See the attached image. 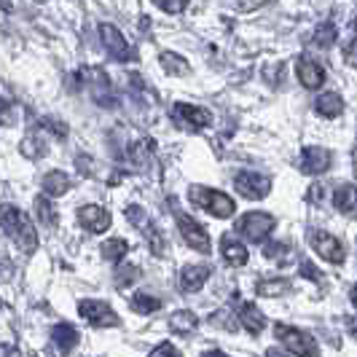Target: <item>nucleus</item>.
Returning a JSON list of instances; mask_svg holds the SVG:
<instances>
[{
    "mask_svg": "<svg viewBox=\"0 0 357 357\" xmlns=\"http://www.w3.org/2000/svg\"><path fill=\"white\" fill-rule=\"evenodd\" d=\"M0 229L22 252L33 255L38 250V231L22 207H17V204H0Z\"/></svg>",
    "mask_w": 357,
    "mask_h": 357,
    "instance_id": "obj_1",
    "label": "nucleus"
},
{
    "mask_svg": "<svg viewBox=\"0 0 357 357\" xmlns=\"http://www.w3.org/2000/svg\"><path fill=\"white\" fill-rule=\"evenodd\" d=\"M188 199H191L197 207H202L204 213L215 215V218H220V220H226V218H231V215L236 213V202H234L229 194L218 191V188H207V185H191Z\"/></svg>",
    "mask_w": 357,
    "mask_h": 357,
    "instance_id": "obj_2",
    "label": "nucleus"
},
{
    "mask_svg": "<svg viewBox=\"0 0 357 357\" xmlns=\"http://www.w3.org/2000/svg\"><path fill=\"white\" fill-rule=\"evenodd\" d=\"M274 336L280 339V344L285 347L287 352H293L296 357H317L320 355V344L314 341V336H309L306 331H298L293 325H274Z\"/></svg>",
    "mask_w": 357,
    "mask_h": 357,
    "instance_id": "obj_3",
    "label": "nucleus"
},
{
    "mask_svg": "<svg viewBox=\"0 0 357 357\" xmlns=\"http://www.w3.org/2000/svg\"><path fill=\"white\" fill-rule=\"evenodd\" d=\"M78 78H84L81 84H86L91 100H94L97 105H102V107L119 105V97H116V91H113V84H110V78H107V73L102 70V68H84V70L78 73Z\"/></svg>",
    "mask_w": 357,
    "mask_h": 357,
    "instance_id": "obj_4",
    "label": "nucleus"
},
{
    "mask_svg": "<svg viewBox=\"0 0 357 357\" xmlns=\"http://www.w3.org/2000/svg\"><path fill=\"white\" fill-rule=\"evenodd\" d=\"M274 226H277V218L268 213H261V210L245 213L239 218V223H236L239 234H242L248 242H264L268 234L274 231Z\"/></svg>",
    "mask_w": 357,
    "mask_h": 357,
    "instance_id": "obj_5",
    "label": "nucleus"
},
{
    "mask_svg": "<svg viewBox=\"0 0 357 357\" xmlns=\"http://www.w3.org/2000/svg\"><path fill=\"white\" fill-rule=\"evenodd\" d=\"M306 239H309L312 250H317V255L325 258L328 264H344L347 252H344V245H341L339 236H333L331 231H322V229H309Z\"/></svg>",
    "mask_w": 357,
    "mask_h": 357,
    "instance_id": "obj_6",
    "label": "nucleus"
},
{
    "mask_svg": "<svg viewBox=\"0 0 357 357\" xmlns=\"http://www.w3.org/2000/svg\"><path fill=\"white\" fill-rule=\"evenodd\" d=\"M100 40H102V49L107 52L110 59H116V62H132L135 59V49L129 46V40L116 24H110V22L100 24Z\"/></svg>",
    "mask_w": 357,
    "mask_h": 357,
    "instance_id": "obj_7",
    "label": "nucleus"
},
{
    "mask_svg": "<svg viewBox=\"0 0 357 357\" xmlns=\"http://www.w3.org/2000/svg\"><path fill=\"white\" fill-rule=\"evenodd\" d=\"M178 229H180V236L185 239V245H188L191 250L202 252V255H210L213 239H210L207 229H204L199 220H194L191 215H185V213H178Z\"/></svg>",
    "mask_w": 357,
    "mask_h": 357,
    "instance_id": "obj_8",
    "label": "nucleus"
},
{
    "mask_svg": "<svg viewBox=\"0 0 357 357\" xmlns=\"http://www.w3.org/2000/svg\"><path fill=\"white\" fill-rule=\"evenodd\" d=\"M234 188L245 199H250V202H261V199H266L271 194V180L266 175H258V172L245 169V172H236Z\"/></svg>",
    "mask_w": 357,
    "mask_h": 357,
    "instance_id": "obj_9",
    "label": "nucleus"
},
{
    "mask_svg": "<svg viewBox=\"0 0 357 357\" xmlns=\"http://www.w3.org/2000/svg\"><path fill=\"white\" fill-rule=\"evenodd\" d=\"M78 312L84 314V320L94 325V328H116L121 325V317L113 312V306L105 301H94V298H84L78 304Z\"/></svg>",
    "mask_w": 357,
    "mask_h": 357,
    "instance_id": "obj_10",
    "label": "nucleus"
},
{
    "mask_svg": "<svg viewBox=\"0 0 357 357\" xmlns=\"http://www.w3.org/2000/svg\"><path fill=\"white\" fill-rule=\"evenodd\" d=\"M172 116H175V121H178L183 129H188V132H199V129L213 124V113H210L207 107L188 105V102H178V105L172 107Z\"/></svg>",
    "mask_w": 357,
    "mask_h": 357,
    "instance_id": "obj_11",
    "label": "nucleus"
},
{
    "mask_svg": "<svg viewBox=\"0 0 357 357\" xmlns=\"http://www.w3.org/2000/svg\"><path fill=\"white\" fill-rule=\"evenodd\" d=\"M331 161H333V156H331L328 148H322V145H306L298 164H301V172H306V175H322V172L331 169Z\"/></svg>",
    "mask_w": 357,
    "mask_h": 357,
    "instance_id": "obj_12",
    "label": "nucleus"
},
{
    "mask_svg": "<svg viewBox=\"0 0 357 357\" xmlns=\"http://www.w3.org/2000/svg\"><path fill=\"white\" fill-rule=\"evenodd\" d=\"M75 218H78V223L91 234L107 231V229H110V220H113L110 213H107L105 207H100V204H84V207H78Z\"/></svg>",
    "mask_w": 357,
    "mask_h": 357,
    "instance_id": "obj_13",
    "label": "nucleus"
},
{
    "mask_svg": "<svg viewBox=\"0 0 357 357\" xmlns=\"http://www.w3.org/2000/svg\"><path fill=\"white\" fill-rule=\"evenodd\" d=\"M296 73H298V81H301L304 89H320L325 84V68L312 56H298Z\"/></svg>",
    "mask_w": 357,
    "mask_h": 357,
    "instance_id": "obj_14",
    "label": "nucleus"
},
{
    "mask_svg": "<svg viewBox=\"0 0 357 357\" xmlns=\"http://www.w3.org/2000/svg\"><path fill=\"white\" fill-rule=\"evenodd\" d=\"M220 252H223V261L229 264V266H245L248 261H250V252L248 248L231 236V234H223V239H220Z\"/></svg>",
    "mask_w": 357,
    "mask_h": 357,
    "instance_id": "obj_15",
    "label": "nucleus"
},
{
    "mask_svg": "<svg viewBox=\"0 0 357 357\" xmlns=\"http://www.w3.org/2000/svg\"><path fill=\"white\" fill-rule=\"evenodd\" d=\"M213 268L210 266H183L180 271V290L183 293H199L204 282L210 280Z\"/></svg>",
    "mask_w": 357,
    "mask_h": 357,
    "instance_id": "obj_16",
    "label": "nucleus"
},
{
    "mask_svg": "<svg viewBox=\"0 0 357 357\" xmlns=\"http://www.w3.org/2000/svg\"><path fill=\"white\" fill-rule=\"evenodd\" d=\"M52 339H54V347L62 352V355H70L73 349L78 347V331L73 328L70 322H59V325H54L52 331Z\"/></svg>",
    "mask_w": 357,
    "mask_h": 357,
    "instance_id": "obj_17",
    "label": "nucleus"
},
{
    "mask_svg": "<svg viewBox=\"0 0 357 357\" xmlns=\"http://www.w3.org/2000/svg\"><path fill=\"white\" fill-rule=\"evenodd\" d=\"M199 328V317L194 312H188V309H178V312H172L169 314V331L172 333H178V336H191V333H197Z\"/></svg>",
    "mask_w": 357,
    "mask_h": 357,
    "instance_id": "obj_18",
    "label": "nucleus"
},
{
    "mask_svg": "<svg viewBox=\"0 0 357 357\" xmlns=\"http://www.w3.org/2000/svg\"><path fill=\"white\" fill-rule=\"evenodd\" d=\"M70 178L65 175V172H59V169H52V172H46L43 180H40V188H43V197H65L68 191H70Z\"/></svg>",
    "mask_w": 357,
    "mask_h": 357,
    "instance_id": "obj_19",
    "label": "nucleus"
},
{
    "mask_svg": "<svg viewBox=\"0 0 357 357\" xmlns=\"http://www.w3.org/2000/svg\"><path fill=\"white\" fill-rule=\"evenodd\" d=\"M314 110H317V116H322V119H339L341 110H344V100H341V94H336V91H325V94H320L314 100Z\"/></svg>",
    "mask_w": 357,
    "mask_h": 357,
    "instance_id": "obj_20",
    "label": "nucleus"
},
{
    "mask_svg": "<svg viewBox=\"0 0 357 357\" xmlns=\"http://www.w3.org/2000/svg\"><path fill=\"white\" fill-rule=\"evenodd\" d=\"M239 322H242V328L248 331V333H252V336H258L264 328H266V317L261 314V309L252 304H242V309H239Z\"/></svg>",
    "mask_w": 357,
    "mask_h": 357,
    "instance_id": "obj_21",
    "label": "nucleus"
},
{
    "mask_svg": "<svg viewBox=\"0 0 357 357\" xmlns=\"http://www.w3.org/2000/svg\"><path fill=\"white\" fill-rule=\"evenodd\" d=\"M33 207H36V218H38V223H40V226L54 229V226L59 223V213H56V207L49 202V197H36Z\"/></svg>",
    "mask_w": 357,
    "mask_h": 357,
    "instance_id": "obj_22",
    "label": "nucleus"
},
{
    "mask_svg": "<svg viewBox=\"0 0 357 357\" xmlns=\"http://www.w3.org/2000/svg\"><path fill=\"white\" fill-rule=\"evenodd\" d=\"M19 153H22L24 159L38 161L49 153V145L43 143V137H40V135H27V137L19 143Z\"/></svg>",
    "mask_w": 357,
    "mask_h": 357,
    "instance_id": "obj_23",
    "label": "nucleus"
},
{
    "mask_svg": "<svg viewBox=\"0 0 357 357\" xmlns=\"http://www.w3.org/2000/svg\"><path fill=\"white\" fill-rule=\"evenodd\" d=\"M333 204H336V210L344 215L355 213V185H352V183L339 185L336 194H333Z\"/></svg>",
    "mask_w": 357,
    "mask_h": 357,
    "instance_id": "obj_24",
    "label": "nucleus"
},
{
    "mask_svg": "<svg viewBox=\"0 0 357 357\" xmlns=\"http://www.w3.org/2000/svg\"><path fill=\"white\" fill-rule=\"evenodd\" d=\"M290 287H293V282H290V280H285V277H277V280H261V282L255 285V293H258V296H266V298H271V296H285V293H290Z\"/></svg>",
    "mask_w": 357,
    "mask_h": 357,
    "instance_id": "obj_25",
    "label": "nucleus"
},
{
    "mask_svg": "<svg viewBox=\"0 0 357 357\" xmlns=\"http://www.w3.org/2000/svg\"><path fill=\"white\" fill-rule=\"evenodd\" d=\"M161 68L169 73V75H188L191 73V65L175 52H164L161 54Z\"/></svg>",
    "mask_w": 357,
    "mask_h": 357,
    "instance_id": "obj_26",
    "label": "nucleus"
},
{
    "mask_svg": "<svg viewBox=\"0 0 357 357\" xmlns=\"http://www.w3.org/2000/svg\"><path fill=\"white\" fill-rule=\"evenodd\" d=\"M336 38H339V27L333 24V22H322L317 24V30H314V46H320V49H331L333 43H336Z\"/></svg>",
    "mask_w": 357,
    "mask_h": 357,
    "instance_id": "obj_27",
    "label": "nucleus"
},
{
    "mask_svg": "<svg viewBox=\"0 0 357 357\" xmlns=\"http://www.w3.org/2000/svg\"><path fill=\"white\" fill-rule=\"evenodd\" d=\"M100 250H102V258H105V261L119 264V261H124L126 250H129V242H126V239H107Z\"/></svg>",
    "mask_w": 357,
    "mask_h": 357,
    "instance_id": "obj_28",
    "label": "nucleus"
},
{
    "mask_svg": "<svg viewBox=\"0 0 357 357\" xmlns=\"http://www.w3.org/2000/svg\"><path fill=\"white\" fill-rule=\"evenodd\" d=\"M132 309L140 312V314H153V312L161 309V301L151 293H135L132 296Z\"/></svg>",
    "mask_w": 357,
    "mask_h": 357,
    "instance_id": "obj_29",
    "label": "nucleus"
},
{
    "mask_svg": "<svg viewBox=\"0 0 357 357\" xmlns=\"http://www.w3.org/2000/svg\"><path fill=\"white\" fill-rule=\"evenodd\" d=\"M140 277H143V271H140L137 266H119V268H116L113 282H116V287H119V290H124V287L135 285Z\"/></svg>",
    "mask_w": 357,
    "mask_h": 357,
    "instance_id": "obj_30",
    "label": "nucleus"
},
{
    "mask_svg": "<svg viewBox=\"0 0 357 357\" xmlns=\"http://www.w3.org/2000/svg\"><path fill=\"white\" fill-rule=\"evenodd\" d=\"M151 153H153V140H151V137L137 140V143L132 145V151H129V156H132V161H135L137 167H145V161H148Z\"/></svg>",
    "mask_w": 357,
    "mask_h": 357,
    "instance_id": "obj_31",
    "label": "nucleus"
},
{
    "mask_svg": "<svg viewBox=\"0 0 357 357\" xmlns=\"http://www.w3.org/2000/svg\"><path fill=\"white\" fill-rule=\"evenodd\" d=\"M124 218L137 229V231H143L145 226H148V220H151L148 213H145V207H140V204H129V207L124 210Z\"/></svg>",
    "mask_w": 357,
    "mask_h": 357,
    "instance_id": "obj_32",
    "label": "nucleus"
},
{
    "mask_svg": "<svg viewBox=\"0 0 357 357\" xmlns=\"http://www.w3.org/2000/svg\"><path fill=\"white\" fill-rule=\"evenodd\" d=\"M38 126H40V129H49L56 140H68V135H70V129H68L65 121H56V119H49V116H43V119L38 121Z\"/></svg>",
    "mask_w": 357,
    "mask_h": 357,
    "instance_id": "obj_33",
    "label": "nucleus"
},
{
    "mask_svg": "<svg viewBox=\"0 0 357 357\" xmlns=\"http://www.w3.org/2000/svg\"><path fill=\"white\" fill-rule=\"evenodd\" d=\"M264 255H266V258H271V261H277V264H287V261L293 258V250L287 248L285 242H274V245H266Z\"/></svg>",
    "mask_w": 357,
    "mask_h": 357,
    "instance_id": "obj_34",
    "label": "nucleus"
},
{
    "mask_svg": "<svg viewBox=\"0 0 357 357\" xmlns=\"http://www.w3.org/2000/svg\"><path fill=\"white\" fill-rule=\"evenodd\" d=\"M210 322L213 325H218V328H223L226 333H236V320L231 317V312H226V309H220V312H215V314H210Z\"/></svg>",
    "mask_w": 357,
    "mask_h": 357,
    "instance_id": "obj_35",
    "label": "nucleus"
},
{
    "mask_svg": "<svg viewBox=\"0 0 357 357\" xmlns=\"http://www.w3.org/2000/svg\"><path fill=\"white\" fill-rule=\"evenodd\" d=\"M153 6H159L161 11H167V14H183L188 0H153Z\"/></svg>",
    "mask_w": 357,
    "mask_h": 357,
    "instance_id": "obj_36",
    "label": "nucleus"
},
{
    "mask_svg": "<svg viewBox=\"0 0 357 357\" xmlns=\"http://www.w3.org/2000/svg\"><path fill=\"white\" fill-rule=\"evenodd\" d=\"M271 0H231V6L236 11H242V14H250V11H258V8H264L268 6Z\"/></svg>",
    "mask_w": 357,
    "mask_h": 357,
    "instance_id": "obj_37",
    "label": "nucleus"
},
{
    "mask_svg": "<svg viewBox=\"0 0 357 357\" xmlns=\"http://www.w3.org/2000/svg\"><path fill=\"white\" fill-rule=\"evenodd\" d=\"M148 357H183V355H180L178 347H172L169 341H161L159 347H153V349H151V355Z\"/></svg>",
    "mask_w": 357,
    "mask_h": 357,
    "instance_id": "obj_38",
    "label": "nucleus"
},
{
    "mask_svg": "<svg viewBox=\"0 0 357 357\" xmlns=\"http://www.w3.org/2000/svg\"><path fill=\"white\" fill-rule=\"evenodd\" d=\"M0 124L3 126L14 124V105L8 100H3V97H0Z\"/></svg>",
    "mask_w": 357,
    "mask_h": 357,
    "instance_id": "obj_39",
    "label": "nucleus"
},
{
    "mask_svg": "<svg viewBox=\"0 0 357 357\" xmlns=\"http://www.w3.org/2000/svg\"><path fill=\"white\" fill-rule=\"evenodd\" d=\"M301 274H304L306 280H312V282H322L320 268H314V264H312V261H301Z\"/></svg>",
    "mask_w": 357,
    "mask_h": 357,
    "instance_id": "obj_40",
    "label": "nucleus"
},
{
    "mask_svg": "<svg viewBox=\"0 0 357 357\" xmlns=\"http://www.w3.org/2000/svg\"><path fill=\"white\" fill-rule=\"evenodd\" d=\"M75 167H78V172H84V175H94L89 156H78V159H75Z\"/></svg>",
    "mask_w": 357,
    "mask_h": 357,
    "instance_id": "obj_41",
    "label": "nucleus"
},
{
    "mask_svg": "<svg viewBox=\"0 0 357 357\" xmlns=\"http://www.w3.org/2000/svg\"><path fill=\"white\" fill-rule=\"evenodd\" d=\"M0 357H19L17 347H11V344H0Z\"/></svg>",
    "mask_w": 357,
    "mask_h": 357,
    "instance_id": "obj_42",
    "label": "nucleus"
},
{
    "mask_svg": "<svg viewBox=\"0 0 357 357\" xmlns=\"http://www.w3.org/2000/svg\"><path fill=\"white\" fill-rule=\"evenodd\" d=\"M347 62H349V65H355V40H349V43H347Z\"/></svg>",
    "mask_w": 357,
    "mask_h": 357,
    "instance_id": "obj_43",
    "label": "nucleus"
},
{
    "mask_svg": "<svg viewBox=\"0 0 357 357\" xmlns=\"http://www.w3.org/2000/svg\"><path fill=\"white\" fill-rule=\"evenodd\" d=\"M0 11L11 14V11H14V3H11V0H0Z\"/></svg>",
    "mask_w": 357,
    "mask_h": 357,
    "instance_id": "obj_44",
    "label": "nucleus"
},
{
    "mask_svg": "<svg viewBox=\"0 0 357 357\" xmlns=\"http://www.w3.org/2000/svg\"><path fill=\"white\" fill-rule=\"evenodd\" d=\"M204 357H229V355L220 352V349H210V352H204Z\"/></svg>",
    "mask_w": 357,
    "mask_h": 357,
    "instance_id": "obj_45",
    "label": "nucleus"
},
{
    "mask_svg": "<svg viewBox=\"0 0 357 357\" xmlns=\"http://www.w3.org/2000/svg\"><path fill=\"white\" fill-rule=\"evenodd\" d=\"M266 357H287V355H285V352H277V349H268Z\"/></svg>",
    "mask_w": 357,
    "mask_h": 357,
    "instance_id": "obj_46",
    "label": "nucleus"
},
{
    "mask_svg": "<svg viewBox=\"0 0 357 357\" xmlns=\"http://www.w3.org/2000/svg\"><path fill=\"white\" fill-rule=\"evenodd\" d=\"M3 271H8V264H6V261H3V258H0V277H6V274H3Z\"/></svg>",
    "mask_w": 357,
    "mask_h": 357,
    "instance_id": "obj_47",
    "label": "nucleus"
},
{
    "mask_svg": "<svg viewBox=\"0 0 357 357\" xmlns=\"http://www.w3.org/2000/svg\"><path fill=\"white\" fill-rule=\"evenodd\" d=\"M40 3H43V0H40Z\"/></svg>",
    "mask_w": 357,
    "mask_h": 357,
    "instance_id": "obj_48",
    "label": "nucleus"
}]
</instances>
